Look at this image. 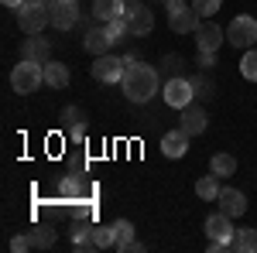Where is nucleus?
Here are the masks:
<instances>
[{
  "label": "nucleus",
  "instance_id": "31",
  "mask_svg": "<svg viewBox=\"0 0 257 253\" xmlns=\"http://www.w3.org/2000/svg\"><path fill=\"white\" fill-rule=\"evenodd\" d=\"M219 4H223V0H192V7H196L199 14H202V21H209V18H216V11H219Z\"/></svg>",
  "mask_w": 257,
  "mask_h": 253
},
{
  "label": "nucleus",
  "instance_id": "15",
  "mask_svg": "<svg viewBox=\"0 0 257 253\" xmlns=\"http://www.w3.org/2000/svg\"><path fill=\"white\" fill-rule=\"evenodd\" d=\"M82 45H86V52H89V55H106V52H110V45H113V38H110V31H106V24H103V28L86 31Z\"/></svg>",
  "mask_w": 257,
  "mask_h": 253
},
{
  "label": "nucleus",
  "instance_id": "19",
  "mask_svg": "<svg viewBox=\"0 0 257 253\" xmlns=\"http://www.w3.org/2000/svg\"><path fill=\"white\" fill-rule=\"evenodd\" d=\"M45 82L52 86V89H65L69 86V65H62V62H45Z\"/></svg>",
  "mask_w": 257,
  "mask_h": 253
},
{
  "label": "nucleus",
  "instance_id": "26",
  "mask_svg": "<svg viewBox=\"0 0 257 253\" xmlns=\"http://www.w3.org/2000/svg\"><path fill=\"white\" fill-rule=\"evenodd\" d=\"M182 65H185L182 55H165L161 65H158V72H161V76H168V79H178V76H185V72H182Z\"/></svg>",
  "mask_w": 257,
  "mask_h": 253
},
{
  "label": "nucleus",
  "instance_id": "35",
  "mask_svg": "<svg viewBox=\"0 0 257 253\" xmlns=\"http://www.w3.org/2000/svg\"><path fill=\"white\" fill-rule=\"evenodd\" d=\"M65 134H69V140H82V137H86V123H72V127H65Z\"/></svg>",
  "mask_w": 257,
  "mask_h": 253
},
{
  "label": "nucleus",
  "instance_id": "30",
  "mask_svg": "<svg viewBox=\"0 0 257 253\" xmlns=\"http://www.w3.org/2000/svg\"><path fill=\"white\" fill-rule=\"evenodd\" d=\"M106 31H110V38H113V45H117V41H123L127 35H131V28H127V21H123V18L106 21Z\"/></svg>",
  "mask_w": 257,
  "mask_h": 253
},
{
  "label": "nucleus",
  "instance_id": "13",
  "mask_svg": "<svg viewBox=\"0 0 257 253\" xmlns=\"http://www.w3.org/2000/svg\"><path fill=\"white\" fill-rule=\"evenodd\" d=\"M48 55H52V45H48V38H38V35H31V38H24V45H21V59H31V62H48Z\"/></svg>",
  "mask_w": 257,
  "mask_h": 253
},
{
  "label": "nucleus",
  "instance_id": "4",
  "mask_svg": "<svg viewBox=\"0 0 257 253\" xmlns=\"http://www.w3.org/2000/svg\"><path fill=\"white\" fill-rule=\"evenodd\" d=\"M226 41L230 45H237V48H254L257 45V18H233L230 21V28H226Z\"/></svg>",
  "mask_w": 257,
  "mask_h": 253
},
{
  "label": "nucleus",
  "instance_id": "9",
  "mask_svg": "<svg viewBox=\"0 0 257 253\" xmlns=\"http://www.w3.org/2000/svg\"><path fill=\"white\" fill-rule=\"evenodd\" d=\"M223 41H226V31H223V28H219L213 18L202 21V24L196 28V45H199V52H216Z\"/></svg>",
  "mask_w": 257,
  "mask_h": 253
},
{
  "label": "nucleus",
  "instance_id": "23",
  "mask_svg": "<svg viewBox=\"0 0 257 253\" xmlns=\"http://www.w3.org/2000/svg\"><path fill=\"white\" fill-rule=\"evenodd\" d=\"M233 250L237 253H257V229H237L233 233Z\"/></svg>",
  "mask_w": 257,
  "mask_h": 253
},
{
  "label": "nucleus",
  "instance_id": "37",
  "mask_svg": "<svg viewBox=\"0 0 257 253\" xmlns=\"http://www.w3.org/2000/svg\"><path fill=\"white\" fill-rule=\"evenodd\" d=\"M35 4H41V7H48V11L55 7V0H35Z\"/></svg>",
  "mask_w": 257,
  "mask_h": 253
},
{
  "label": "nucleus",
  "instance_id": "2",
  "mask_svg": "<svg viewBox=\"0 0 257 253\" xmlns=\"http://www.w3.org/2000/svg\"><path fill=\"white\" fill-rule=\"evenodd\" d=\"M41 82H45V65H41V62L21 59L18 65H14V72H11V86H14V93H21V96L35 93Z\"/></svg>",
  "mask_w": 257,
  "mask_h": 253
},
{
  "label": "nucleus",
  "instance_id": "18",
  "mask_svg": "<svg viewBox=\"0 0 257 253\" xmlns=\"http://www.w3.org/2000/svg\"><path fill=\"white\" fill-rule=\"evenodd\" d=\"M123 11H127L123 0H93V18L103 21V24L113 18H123Z\"/></svg>",
  "mask_w": 257,
  "mask_h": 253
},
{
  "label": "nucleus",
  "instance_id": "34",
  "mask_svg": "<svg viewBox=\"0 0 257 253\" xmlns=\"http://www.w3.org/2000/svg\"><path fill=\"white\" fill-rule=\"evenodd\" d=\"M11 250H14V253L31 250V236H14V239H11Z\"/></svg>",
  "mask_w": 257,
  "mask_h": 253
},
{
  "label": "nucleus",
  "instance_id": "25",
  "mask_svg": "<svg viewBox=\"0 0 257 253\" xmlns=\"http://www.w3.org/2000/svg\"><path fill=\"white\" fill-rule=\"evenodd\" d=\"M28 236H31V246H35V250H48V246L55 243V229H48V226H35Z\"/></svg>",
  "mask_w": 257,
  "mask_h": 253
},
{
  "label": "nucleus",
  "instance_id": "16",
  "mask_svg": "<svg viewBox=\"0 0 257 253\" xmlns=\"http://www.w3.org/2000/svg\"><path fill=\"white\" fill-rule=\"evenodd\" d=\"M206 233H209V239H233V233H237V229H233L230 215L219 209L216 215H209V219H206Z\"/></svg>",
  "mask_w": 257,
  "mask_h": 253
},
{
  "label": "nucleus",
  "instance_id": "7",
  "mask_svg": "<svg viewBox=\"0 0 257 253\" xmlns=\"http://www.w3.org/2000/svg\"><path fill=\"white\" fill-rule=\"evenodd\" d=\"M123 21H127L131 35H151V28H155V14H151V7H144L141 0H131V4H127Z\"/></svg>",
  "mask_w": 257,
  "mask_h": 253
},
{
  "label": "nucleus",
  "instance_id": "29",
  "mask_svg": "<svg viewBox=\"0 0 257 253\" xmlns=\"http://www.w3.org/2000/svg\"><path fill=\"white\" fill-rule=\"evenodd\" d=\"M189 82H192V93H196V99H213V82L206 76H189Z\"/></svg>",
  "mask_w": 257,
  "mask_h": 253
},
{
  "label": "nucleus",
  "instance_id": "20",
  "mask_svg": "<svg viewBox=\"0 0 257 253\" xmlns=\"http://www.w3.org/2000/svg\"><path fill=\"white\" fill-rule=\"evenodd\" d=\"M209 171H213L216 178L237 175V157H233V154H213V161H209Z\"/></svg>",
  "mask_w": 257,
  "mask_h": 253
},
{
  "label": "nucleus",
  "instance_id": "12",
  "mask_svg": "<svg viewBox=\"0 0 257 253\" xmlns=\"http://www.w3.org/2000/svg\"><path fill=\"white\" fill-rule=\"evenodd\" d=\"M219 209L230 215V219H237V215L247 212V198H243V192H237V188H219Z\"/></svg>",
  "mask_w": 257,
  "mask_h": 253
},
{
  "label": "nucleus",
  "instance_id": "33",
  "mask_svg": "<svg viewBox=\"0 0 257 253\" xmlns=\"http://www.w3.org/2000/svg\"><path fill=\"white\" fill-rule=\"evenodd\" d=\"M196 65L199 69H213V65H216V52H199Z\"/></svg>",
  "mask_w": 257,
  "mask_h": 253
},
{
  "label": "nucleus",
  "instance_id": "6",
  "mask_svg": "<svg viewBox=\"0 0 257 253\" xmlns=\"http://www.w3.org/2000/svg\"><path fill=\"white\" fill-rule=\"evenodd\" d=\"M123 72H127V62L117 59V55H96V62H93V79L96 82H103V86H110V82H120L123 79Z\"/></svg>",
  "mask_w": 257,
  "mask_h": 253
},
{
  "label": "nucleus",
  "instance_id": "11",
  "mask_svg": "<svg viewBox=\"0 0 257 253\" xmlns=\"http://www.w3.org/2000/svg\"><path fill=\"white\" fill-rule=\"evenodd\" d=\"M206 123H209L206 110H202V106H196V103H189V106L182 110V123H178V127H182L189 137H196V134H202V130H206Z\"/></svg>",
  "mask_w": 257,
  "mask_h": 253
},
{
  "label": "nucleus",
  "instance_id": "27",
  "mask_svg": "<svg viewBox=\"0 0 257 253\" xmlns=\"http://www.w3.org/2000/svg\"><path fill=\"white\" fill-rule=\"evenodd\" d=\"M93 243H96V250H110V246L117 243L113 226H93Z\"/></svg>",
  "mask_w": 257,
  "mask_h": 253
},
{
  "label": "nucleus",
  "instance_id": "32",
  "mask_svg": "<svg viewBox=\"0 0 257 253\" xmlns=\"http://www.w3.org/2000/svg\"><path fill=\"white\" fill-rule=\"evenodd\" d=\"M62 123H65V127H72V123H86V113H82L79 106H65V110H62Z\"/></svg>",
  "mask_w": 257,
  "mask_h": 253
},
{
  "label": "nucleus",
  "instance_id": "10",
  "mask_svg": "<svg viewBox=\"0 0 257 253\" xmlns=\"http://www.w3.org/2000/svg\"><path fill=\"white\" fill-rule=\"evenodd\" d=\"M76 24H79V0H55V7H52V28L69 31Z\"/></svg>",
  "mask_w": 257,
  "mask_h": 253
},
{
  "label": "nucleus",
  "instance_id": "1",
  "mask_svg": "<svg viewBox=\"0 0 257 253\" xmlns=\"http://www.w3.org/2000/svg\"><path fill=\"white\" fill-rule=\"evenodd\" d=\"M158 69L155 65H141V62H131L127 72L120 79V89L131 103H148V99L158 93Z\"/></svg>",
  "mask_w": 257,
  "mask_h": 253
},
{
  "label": "nucleus",
  "instance_id": "14",
  "mask_svg": "<svg viewBox=\"0 0 257 253\" xmlns=\"http://www.w3.org/2000/svg\"><path fill=\"white\" fill-rule=\"evenodd\" d=\"M189 151V134L178 127V130H168V134L161 137V154L165 157H182Z\"/></svg>",
  "mask_w": 257,
  "mask_h": 253
},
{
  "label": "nucleus",
  "instance_id": "8",
  "mask_svg": "<svg viewBox=\"0 0 257 253\" xmlns=\"http://www.w3.org/2000/svg\"><path fill=\"white\" fill-rule=\"evenodd\" d=\"M192 99H196V93H192V82H189L185 76L168 79V82H165V103H168V106H175V110H185Z\"/></svg>",
  "mask_w": 257,
  "mask_h": 253
},
{
  "label": "nucleus",
  "instance_id": "24",
  "mask_svg": "<svg viewBox=\"0 0 257 253\" xmlns=\"http://www.w3.org/2000/svg\"><path fill=\"white\" fill-rule=\"evenodd\" d=\"M86 192H89V188H86L76 175H65L59 181V195H62V198H79V195H86Z\"/></svg>",
  "mask_w": 257,
  "mask_h": 253
},
{
  "label": "nucleus",
  "instance_id": "36",
  "mask_svg": "<svg viewBox=\"0 0 257 253\" xmlns=\"http://www.w3.org/2000/svg\"><path fill=\"white\" fill-rule=\"evenodd\" d=\"M0 4H4V7H11V11H18V7H24L28 0H0Z\"/></svg>",
  "mask_w": 257,
  "mask_h": 253
},
{
  "label": "nucleus",
  "instance_id": "5",
  "mask_svg": "<svg viewBox=\"0 0 257 253\" xmlns=\"http://www.w3.org/2000/svg\"><path fill=\"white\" fill-rule=\"evenodd\" d=\"M199 24H202V14H199L192 4H178L175 11H168V28L175 35H196Z\"/></svg>",
  "mask_w": 257,
  "mask_h": 253
},
{
  "label": "nucleus",
  "instance_id": "3",
  "mask_svg": "<svg viewBox=\"0 0 257 253\" xmlns=\"http://www.w3.org/2000/svg\"><path fill=\"white\" fill-rule=\"evenodd\" d=\"M18 24L24 35H41L48 24H52V11L48 7H41L35 0H28L24 7H18Z\"/></svg>",
  "mask_w": 257,
  "mask_h": 253
},
{
  "label": "nucleus",
  "instance_id": "21",
  "mask_svg": "<svg viewBox=\"0 0 257 253\" xmlns=\"http://www.w3.org/2000/svg\"><path fill=\"white\" fill-rule=\"evenodd\" d=\"M196 195H199V198H206V202H216V198H219V178L213 175V171H209L206 178H199V181H196Z\"/></svg>",
  "mask_w": 257,
  "mask_h": 253
},
{
  "label": "nucleus",
  "instance_id": "28",
  "mask_svg": "<svg viewBox=\"0 0 257 253\" xmlns=\"http://www.w3.org/2000/svg\"><path fill=\"white\" fill-rule=\"evenodd\" d=\"M240 72H243V79L257 82V48H247V52H243V59H240Z\"/></svg>",
  "mask_w": 257,
  "mask_h": 253
},
{
  "label": "nucleus",
  "instance_id": "17",
  "mask_svg": "<svg viewBox=\"0 0 257 253\" xmlns=\"http://www.w3.org/2000/svg\"><path fill=\"white\" fill-rule=\"evenodd\" d=\"M113 226V236H117V243H113V250H141V243H134V226L127 222V219H117V222H110Z\"/></svg>",
  "mask_w": 257,
  "mask_h": 253
},
{
  "label": "nucleus",
  "instance_id": "22",
  "mask_svg": "<svg viewBox=\"0 0 257 253\" xmlns=\"http://www.w3.org/2000/svg\"><path fill=\"white\" fill-rule=\"evenodd\" d=\"M72 246H76V250H96V243H93V226H89V222H76V229H72Z\"/></svg>",
  "mask_w": 257,
  "mask_h": 253
}]
</instances>
